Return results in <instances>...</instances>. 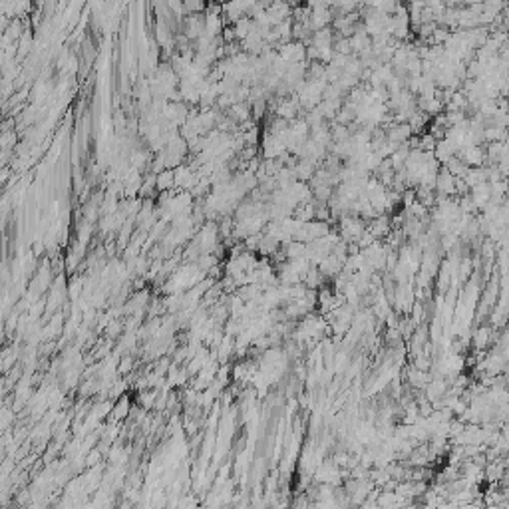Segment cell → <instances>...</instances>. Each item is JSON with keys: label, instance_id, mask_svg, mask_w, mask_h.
Masks as SVG:
<instances>
[{"label": "cell", "instance_id": "obj_1", "mask_svg": "<svg viewBox=\"0 0 509 509\" xmlns=\"http://www.w3.org/2000/svg\"><path fill=\"white\" fill-rule=\"evenodd\" d=\"M237 24H235V38H239V40H243L251 30H253V20L251 18H239V20H235Z\"/></svg>", "mask_w": 509, "mask_h": 509}, {"label": "cell", "instance_id": "obj_2", "mask_svg": "<svg viewBox=\"0 0 509 509\" xmlns=\"http://www.w3.org/2000/svg\"><path fill=\"white\" fill-rule=\"evenodd\" d=\"M277 111H279V117H283V119H293V117L297 115L299 107H297L295 102H283Z\"/></svg>", "mask_w": 509, "mask_h": 509}, {"label": "cell", "instance_id": "obj_3", "mask_svg": "<svg viewBox=\"0 0 509 509\" xmlns=\"http://www.w3.org/2000/svg\"><path fill=\"white\" fill-rule=\"evenodd\" d=\"M171 185H175V179H173V175H171L169 171H165V173H161V175L157 177V187H159V189H167V187H171Z\"/></svg>", "mask_w": 509, "mask_h": 509}, {"label": "cell", "instance_id": "obj_4", "mask_svg": "<svg viewBox=\"0 0 509 509\" xmlns=\"http://www.w3.org/2000/svg\"><path fill=\"white\" fill-rule=\"evenodd\" d=\"M233 115H235L239 121L247 119V117H249V109H247V105H243V103H233Z\"/></svg>", "mask_w": 509, "mask_h": 509}, {"label": "cell", "instance_id": "obj_5", "mask_svg": "<svg viewBox=\"0 0 509 509\" xmlns=\"http://www.w3.org/2000/svg\"><path fill=\"white\" fill-rule=\"evenodd\" d=\"M467 4H477V2H481V0H465Z\"/></svg>", "mask_w": 509, "mask_h": 509}]
</instances>
